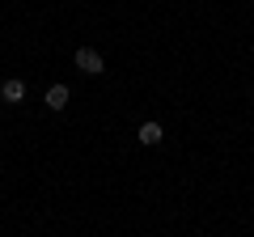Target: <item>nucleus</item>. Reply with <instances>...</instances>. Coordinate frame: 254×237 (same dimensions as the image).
<instances>
[{
	"mask_svg": "<svg viewBox=\"0 0 254 237\" xmlns=\"http://www.w3.org/2000/svg\"><path fill=\"white\" fill-rule=\"evenodd\" d=\"M76 68H81L85 76H98V72H106V64H102V55L93 51V47H81V51H76Z\"/></svg>",
	"mask_w": 254,
	"mask_h": 237,
	"instance_id": "nucleus-1",
	"label": "nucleus"
},
{
	"mask_svg": "<svg viewBox=\"0 0 254 237\" xmlns=\"http://www.w3.org/2000/svg\"><path fill=\"white\" fill-rule=\"evenodd\" d=\"M0 98L9 102V106L26 102V81H17V76H13V81H4V85H0Z\"/></svg>",
	"mask_w": 254,
	"mask_h": 237,
	"instance_id": "nucleus-2",
	"label": "nucleus"
},
{
	"mask_svg": "<svg viewBox=\"0 0 254 237\" xmlns=\"http://www.w3.org/2000/svg\"><path fill=\"white\" fill-rule=\"evenodd\" d=\"M68 98H72V93H68V85H51V89H47V110H64L68 106Z\"/></svg>",
	"mask_w": 254,
	"mask_h": 237,
	"instance_id": "nucleus-3",
	"label": "nucleus"
},
{
	"mask_svg": "<svg viewBox=\"0 0 254 237\" xmlns=\"http://www.w3.org/2000/svg\"><path fill=\"white\" fill-rule=\"evenodd\" d=\"M161 136H165V131H161V123H140V131H136V140H140V144H148V148H153V144H161Z\"/></svg>",
	"mask_w": 254,
	"mask_h": 237,
	"instance_id": "nucleus-4",
	"label": "nucleus"
}]
</instances>
